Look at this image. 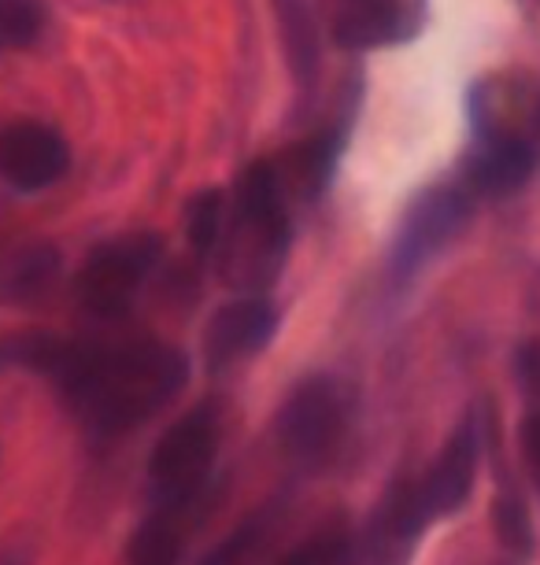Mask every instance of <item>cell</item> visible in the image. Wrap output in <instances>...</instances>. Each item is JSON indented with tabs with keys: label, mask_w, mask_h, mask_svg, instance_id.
I'll return each instance as SVG.
<instances>
[{
	"label": "cell",
	"mask_w": 540,
	"mask_h": 565,
	"mask_svg": "<svg viewBox=\"0 0 540 565\" xmlns=\"http://www.w3.org/2000/svg\"><path fill=\"white\" fill-rule=\"evenodd\" d=\"M63 403L93 436H123L156 418L189 385V359L160 340H78L52 377Z\"/></svg>",
	"instance_id": "cell-1"
},
{
	"label": "cell",
	"mask_w": 540,
	"mask_h": 565,
	"mask_svg": "<svg viewBox=\"0 0 540 565\" xmlns=\"http://www.w3.org/2000/svg\"><path fill=\"white\" fill-rule=\"evenodd\" d=\"M293 244L289 196L274 159H260L230 193L226 230L219 244V277L230 289L260 296L282 274Z\"/></svg>",
	"instance_id": "cell-2"
},
{
	"label": "cell",
	"mask_w": 540,
	"mask_h": 565,
	"mask_svg": "<svg viewBox=\"0 0 540 565\" xmlns=\"http://www.w3.org/2000/svg\"><path fill=\"white\" fill-rule=\"evenodd\" d=\"M222 444V418L215 403H200L160 436L148 458V492L152 503H186L211 492Z\"/></svg>",
	"instance_id": "cell-3"
},
{
	"label": "cell",
	"mask_w": 540,
	"mask_h": 565,
	"mask_svg": "<svg viewBox=\"0 0 540 565\" xmlns=\"http://www.w3.org/2000/svg\"><path fill=\"white\" fill-rule=\"evenodd\" d=\"M163 259L160 233H126V237L104 241L89 252L74 277V300L93 318H123L141 296L145 281L156 274Z\"/></svg>",
	"instance_id": "cell-4"
},
{
	"label": "cell",
	"mask_w": 540,
	"mask_h": 565,
	"mask_svg": "<svg viewBox=\"0 0 540 565\" xmlns=\"http://www.w3.org/2000/svg\"><path fill=\"white\" fill-rule=\"evenodd\" d=\"M352 403L341 381L315 373L296 385L278 414V447L289 462L304 469H319L341 451L348 436Z\"/></svg>",
	"instance_id": "cell-5"
},
{
	"label": "cell",
	"mask_w": 540,
	"mask_h": 565,
	"mask_svg": "<svg viewBox=\"0 0 540 565\" xmlns=\"http://www.w3.org/2000/svg\"><path fill=\"white\" fill-rule=\"evenodd\" d=\"M474 207H478V196L459 178L422 189L400 218L393 252H389V270H393L396 281H411L415 274L426 270L467 230Z\"/></svg>",
	"instance_id": "cell-6"
},
{
	"label": "cell",
	"mask_w": 540,
	"mask_h": 565,
	"mask_svg": "<svg viewBox=\"0 0 540 565\" xmlns=\"http://www.w3.org/2000/svg\"><path fill=\"white\" fill-rule=\"evenodd\" d=\"M433 525L419 477H393L378 499L367 529L359 532V565H407L415 558L419 540Z\"/></svg>",
	"instance_id": "cell-7"
},
{
	"label": "cell",
	"mask_w": 540,
	"mask_h": 565,
	"mask_svg": "<svg viewBox=\"0 0 540 565\" xmlns=\"http://www.w3.org/2000/svg\"><path fill=\"white\" fill-rule=\"evenodd\" d=\"M485 422H489V407H470L459 418V425L448 433L441 455L433 466L419 477L422 499L433 521L459 514L470 503V492L478 484V466L485 455Z\"/></svg>",
	"instance_id": "cell-8"
},
{
	"label": "cell",
	"mask_w": 540,
	"mask_h": 565,
	"mask_svg": "<svg viewBox=\"0 0 540 565\" xmlns=\"http://www.w3.org/2000/svg\"><path fill=\"white\" fill-rule=\"evenodd\" d=\"M71 170V148L60 130L34 119L0 126V181L15 193H41Z\"/></svg>",
	"instance_id": "cell-9"
},
{
	"label": "cell",
	"mask_w": 540,
	"mask_h": 565,
	"mask_svg": "<svg viewBox=\"0 0 540 565\" xmlns=\"http://www.w3.org/2000/svg\"><path fill=\"white\" fill-rule=\"evenodd\" d=\"M540 148L522 134H485L474 137V148L463 163L459 181L478 200H504L518 193L537 170Z\"/></svg>",
	"instance_id": "cell-10"
},
{
	"label": "cell",
	"mask_w": 540,
	"mask_h": 565,
	"mask_svg": "<svg viewBox=\"0 0 540 565\" xmlns=\"http://www.w3.org/2000/svg\"><path fill=\"white\" fill-rule=\"evenodd\" d=\"M278 307L267 296H241V300L219 307L208 322L204 348L211 366H226V362H241L260 355L278 333Z\"/></svg>",
	"instance_id": "cell-11"
},
{
	"label": "cell",
	"mask_w": 540,
	"mask_h": 565,
	"mask_svg": "<svg viewBox=\"0 0 540 565\" xmlns=\"http://www.w3.org/2000/svg\"><path fill=\"white\" fill-rule=\"evenodd\" d=\"M211 495V492H208ZM186 499V503H152L126 547V565H178L189 547V536L204 518V499Z\"/></svg>",
	"instance_id": "cell-12"
},
{
	"label": "cell",
	"mask_w": 540,
	"mask_h": 565,
	"mask_svg": "<svg viewBox=\"0 0 540 565\" xmlns=\"http://www.w3.org/2000/svg\"><path fill=\"white\" fill-rule=\"evenodd\" d=\"M345 137H348V126H333V130H322L315 137H307L304 145L289 148L278 163V174H282V185H285V196H300V200H319L330 185L337 163L345 156Z\"/></svg>",
	"instance_id": "cell-13"
},
{
	"label": "cell",
	"mask_w": 540,
	"mask_h": 565,
	"mask_svg": "<svg viewBox=\"0 0 540 565\" xmlns=\"http://www.w3.org/2000/svg\"><path fill=\"white\" fill-rule=\"evenodd\" d=\"M415 15L404 0H345L337 15V41L348 49H378L411 38Z\"/></svg>",
	"instance_id": "cell-14"
},
{
	"label": "cell",
	"mask_w": 540,
	"mask_h": 565,
	"mask_svg": "<svg viewBox=\"0 0 540 565\" xmlns=\"http://www.w3.org/2000/svg\"><path fill=\"white\" fill-rule=\"evenodd\" d=\"M60 277V252L52 244H27L12 252L0 266V300L4 303H34Z\"/></svg>",
	"instance_id": "cell-15"
},
{
	"label": "cell",
	"mask_w": 540,
	"mask_h": 565,
	"mask_svg": "<svg viewBox=\"0 0 540 565\" xmlns=\"http://www.w3.org/2000/svg\"><path fill=\"white\" fill-rule=\"evenodd\" d=\"M500 466H496L500 488H496V499H493V532L511 558L529 562L537 554V525H533V514H529L522 492H518V484L507 481V473Z\"/></svg>",
	"instance_id": "cell-16"
},
{
	"label": "cell",
	"mask_w": 540,
	"mask_h": 565,
	"mask_svg": "<svg viewBox=\"0 0 540 565\" xmlns=\"http://www.w3.org/2000/svg\"><path fill=\"white\" fill-rule=\"evenodd\" d=\"M230 196L222 189H204L189 200L186 207V241L200 259H211L222 244V230H226Z\"/></svg>",
	"instance_id": "cell-17"
},
{
	"label": "cell",
	"mask_w": 540,
	"mask_h": 565,
	"mask_svg": "<svg viewBox=\"0 0 540 565\" xmlns=\"http://www.w3.org/2000/svg\"><path fill=\"white\" fill-rule=\"evenodd\" d=\"M274 565H359V540L345 529L319 532Z\"/></svg>",
	"instance_id": "cell-18"
},
{
	"label": "cell",
	"mask_w": 540,
	"mask_h": 565,
	"mask_svg": "<svg viewBox=\"0 0 540 565\" xmlns=\"http://www.w3.org/2000/svg\"><path fill=\"white\" fill-rule=\"evenodd\" d=\"M49 23V12L41 0H0V41L4 45H34Z\"/></svg>",
	"instance_id": "cell-19"
},
{
	"label": "cell",
	"mask_w": 540,
	"mask_h": 565,
	"mask_svg": "<svg viewBox=\"0 0 540 565\" xmlns=\"http://www.w3.org/2000/svg\"><path fill=\"white\" fill-rule=\"evenodd\" d=\"M263 532H267V518H248L245 525H237L219 547H211L200 565H245L248 554L260 547Z\"/></svg>",
	"instance_id": "cell-20"
},
{
	"label": "cell",
	"mask_w": 540,
	"mask_h": 565,
	"mask_svg": "<svg viewBox=\"0 0 540 565\" xmlns=\"http://www.w3.org/2000/svg\"><path fill=\"white\" fill-rule=\"evenodd\" d=\"M515 385L522 392L526 411H540V340H522L511 355Z\"/></svg>",
	"instance_id": "cell-21"
},
{
	"label": "cell",
	"mask_w": 540,
	"mask_h": 565,
	"mask_svg": "<svg viewBox=\"0 0 540 565\" xmlns=\"http://www.w3.org/2000/svg\"><path fill=\"white\" fill-rule=\"evenodd\" d=\"M518 455H522L529 484L540 495V411H526L518 422Z\"/></svg>",
	"instance_id": "cell-22"
},
{
	"label": "cell",
	"mask_w": 540,
	"mask_h": 565,
	"mask_svg": "<svg viewBox=\"0 0 540 565\" xmlns=\"http://www.w3.org/2000/svg\"><path fill=\"white\" fill-rule=\"evenodd\" d=\"M537 141H540V104H537Z\"/></svg>",
	"instance_id": "cell-23"
}]
</instances>
